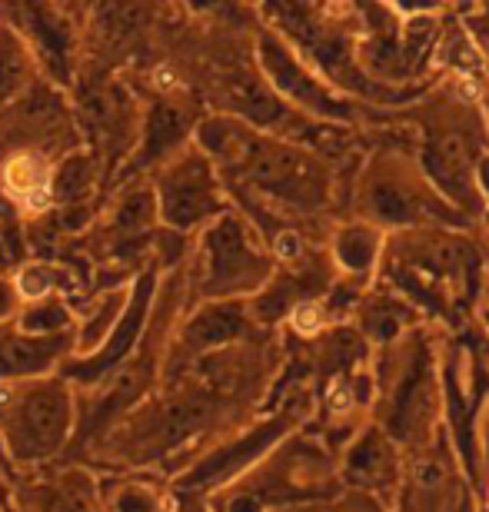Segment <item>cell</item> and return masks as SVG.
I'll return each mask as SVG.
<instances>
[{"label":"cell","mask_w":489,"mask_h":512,"mask_svg":"<svg viewBox=\"0 0 489 512\" xmlns=\"http://www.w3.org/2000/svg\"><path fill=\"white\" fill-rule=\"evenodd\" d=\"M77 433V393L64 376L0 386V453L14 469L44 466Z\"/></svg>","instance_id":"6da1fadb"},{"label":"cell","mask_w":489,"mask_h":512,"mask_svg":"<svg viewBox=\"0 0 489 512\" xmlns=\"http://www.w3.org/2000/svg\"><path fill=\"white\" fill-rule=\"evenodd\" d=\"M150 190L157 200L160 227L173 233L200 227L220 210L210 163L197 147H180L173 157L163 160Z\"/></svg>","instance_id":"7a4b0ae2"},{"label":"cell","mask_w":489,"mask_h":512,"mask_svg":"<svg viewBox=\"0 0 489 512\" xmlns=\"http://www.w3.org/2000/svg\"><path fill=\"white\" fill-rule=\"evenodd\" d=\"M154 296H157V266L147 263V266H140V273L130 280L127 306L104 340V346H100L97 353L84 356V360L70 356L57 370V376H64L70 386H100L127 360H134V350H137V343L144 340L150 313H154Z\"/></svg>","instance_id":"3957f363"},{"label":"cell","mask_w":489,"mask_h":512,"mask_svg":"<svg viewBox=\"0 0 489 512\" xmlns=\"http://www.w3.org/2000/svg\"><path fill=\"white\" fill-rule=\"evenodd\" d=\"M0 20H7L20 37L27 40L30 54L37 60L40 80L50 87L70 90L74 87V47L77 27L64 7L54 4H7L0 7Z\"/></svg>","instance_id":"277c9868"},{"label":"cell","mask_w":489,"mask_h":512,"mask_svg":"<svg viewBox=\"0 0 489 512\" xmlns=\"http://www.w3.org/2000/svg\"><path fill=\"white\" fill-rule=\"evenodd\" d=\"M74 356V333L27 336L14 320L0 323V386L54 376Z\"/></svg>","instance_id":"5b68a950"},{"label":"cell","mask_w":489,"mask_h":512,"mask_svg":"<svg viewBox=\"0 0 489 512\" xmlns=\"http://www.w3.org/2000/svg\"><path fill=\"white\" fill-rule=\"evenodd\" d=\"M127 293L130 283L124 286H107V290H97L87 300V306H74L77 313V333H74V356L84 360V356L97 353L104 340L114 330V323L120 320L127 306Z\"/></svg>","instance_id":"8992f818"},{"label":"cell","mask_w":489,"mask_h":512,"mask_svg":"<svg viewBox=\"0 0 489 512\" xmlns=\"http://www.w3.org/2000/svg\"><path fill=\"white\" fill-rule=\"evenodd\" d=\"M100 173L94 153L87 150H70L64 157L54 160V173H50V210H67V207H87L97 193Z\"/></svg>","instance_id":"52a82bcc"},{"label":"cell","mask_w":489,"mask_h":512,"mask_svg":"<svg viewBox=\"0 0 489 512\" xmlns=\"http://www.w3.org/2000/svg\"><path fill=\"white\" fill-rule=\"evenodd\" d=\"M14 290L20 296V306L47 300V296H67L80 290V276L70 270L67 263H57L54 256H37V260H24L14 270Z\"/></svg>","instance_id":"ba28073f"},{"label":"cell","mask_w":489,"mask_h":512,"mask_svg":"<svg viewBox=\"0 0 489 512\" xmlns=\"http://www.w3.org/2000/svg\"><path fill=\"white\" fill-rule=\"evenodd\" d=\"M40 80L37 60L27 40L7 20H0V110L20 100Z\"/></svg>","instance_id":"9c48e42d"},{"label":"cell","mask_w":489,"mask_h":512,"mask_svg":"<svg viewBox=\"0 0 489 512\" xmlns=\"http://www.w3.org/2000/svg\"><path fill=\"white\" fill-rule=\"evenodd\" d=\"M183 140V114L173 104H157L147 114L144 127H140V157H134V163H150V160H167L180 150Z\"/></svg>","instance_id":"30bf717a"},{"label":"cell","mask_w":489,"mask_h":512,"mask_svg":"<svg viewBox=\"0 0 489 512\" xmlns=\"http://www.w3.org/2000/svg\"><path fill=\"white\" fill-rule=\"evenodd\" d=\"M14 326L27 336H60L77 333V313L67 296H47V300L24 303L14 316Z\"/></svg>","instance_id":"8fae6325"},{"label":"cell","mask_w":489,"mask_h":512,"mask_svg":"<svg viewBox=\"0 0 489 512\" xmlns=\"http://www.w3.org/2000/svg\"><path fill=\"white\" fill-rule=\"evenodd\" d=\"M104 512H163V496L150 479H124L104 493Z\"/></svg>","instance_id":"7c38bea8"},{"label":"cell","mask_w":489,"mask_h":512,"mask_svg":"<svg viewBox=\"0 0 489 512\" xmlns=\"http://www.w3.org/2000/svg\"><path fill=\"white\" fill-rule=\"evenodd\" d=\"M227 336H233V320L223 310H203L197 313L193 320L187 323V330L180 336V346L183 350H203V346H213V343H223Z\"/></svg>","instance_id":"4fadbf2b"},{"label":"cell","mask_w":489,"mask_h":512,"mask_svg":"<svg viewBox=\"0 0 489 512\" xmlns=\"http://www.w3.org/2000/svg\"><path fill=\"white\" fill-rule=\"evenodd\" d=\"M20 310V296L14 290V280L7 273H0V323H10Z\"/></svg>","instance_id":"5bb4252c"},{"label":"cell","mask_w":489,"mask_h":512,"mask_svg":"<svg viewBox=\"0 0 489 512\" xmlns=\"http://www.w3.org/2000/svg\"><path fill=\"white\" fill-rule=\"evenodd\" d=\"M293 326H297L300 333H317L320 330V306L300 303L297 310H293Z\"/></svg>","instance_id":"9a60e30c"},{"label":"cell","mask_w":489,"mask_h":512,"mask_svg":"<svg viewBox=\"0 0 489 512\" xmlns=\"http://www.w3.org/2000/svg\"><path fill=\"white\" fill-rule=\"evenodd\" d=\"M277 250H280V256H287V260H293V256L300 253V240L293 237V233H283V237L277 240Z\"/></svg>","instance_id":"2e32d148"},{"label":"cell","mask_w":489,"mask_h":512,"mask_svg":"<svg viewBox=\"0 0 489 512\" xmlns=\"http://www.w3.org/2000/svg\"><path fill=\"white\" fill-rule=\"evenodd\" d=\"M330 406H333V413H346V409H350V389L336 386L333 396H330Z\"/></svg>","instance_id":"e0dca14e"},{"label":"cell","mask_w":489,"mask_h":512,"mask_svg":"<svg viewBox=\"0 0 489 512\" xmlns=\"http://www.w3.org/2000/svg\"><path fill=\"white\" fill-rule=\"evenodd\" d=\"M0 512H30V509L20 503V499H4V503H0Z\"/></svg>","instance_id":"ac0fdd59"},{"label":"cell","mask_w":489,"mask_h":512,"mask_svg":"<svg viewBox=\"0 0 489 512\" xmlns=\"http://www.w3.org/2000/svg\"><path fill=\"white\" fill-rule=\"evenodd\" d=\"M460 90H463V97H466V100H476V97H480V87L470 84V80H463Z\"/></svg>","instance_id":"d6986e66"},{"label":"cell","mask_w":489,"mask_h":512,"mask_svg":"<svg viewBox=\"0 0 489 512\" xmlns=\"http://www.w3.org/2000/svg\"><path fill=\"white\" fill-rule=\"evenodd\" d=\"M0 503H4V499H0Z\"/></svg>","instance_id":"ffe728a7"}]
</instances>
